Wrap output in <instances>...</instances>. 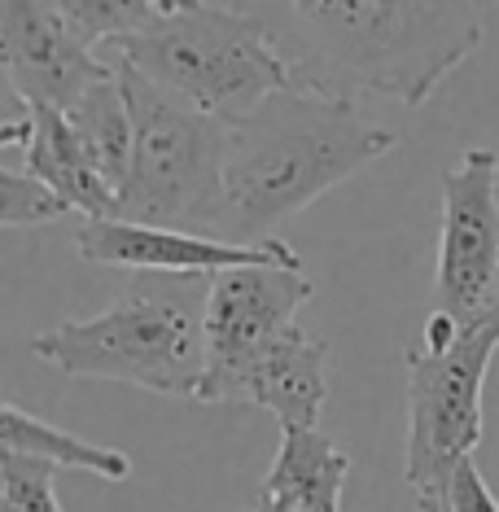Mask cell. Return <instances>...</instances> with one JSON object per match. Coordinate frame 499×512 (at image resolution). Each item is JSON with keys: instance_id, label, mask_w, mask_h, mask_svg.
I'll list each match as a JSON object with an SVG mask.
<instances>
[{"instance_id": "1", "label": "cell", "mask_w": 499, "mask_h": 512, "mask_svg": "<svg viewBox=\"0 0 499 512\" xmlns=\"http://www.w3.org/2000/svg\"><path fill=\"white\" fill-rule=\"evenodd\" d=\"M259 18L294 71L324 97L425 106L478 53L486 0H228Z\"/></svg>"}, {"instance_id": "2", "label": "cell", "mask_w": 499, "mask_h": 512, "mask_svg": "<svg viewBox=\"0 0 499 512\" xmlns=\"http://www.w3.org/2000/svg\"><path fill=\"white\" fill-rule=\"evenodd\" d=\"M394 145L399 136L368 119L359 101L307 88L272 92L263 106L228 123L224 193L211 237L263 246L276 224L373 167Z\"/></svg>"}, {"instance_id": "3", "label": "cell", "mask_w": 499, "mask_h": 512, "mask_svg": "<svg viewBox=\"0 0 499 512\" xmlns=\"http://www.w3.org/2000/svg\"><path fill=\"white\" fill-rule=\"evenodd\" d=\"M211 276H132L106 311L31 337V355L79 381L197 399L206 377Z\"/></svg>"}, {"instance_id": "4", "label": "cell", "mask_w": 499, "mask_h": 512, "mask_svg": "<svg viewBox=\"0 0 499 512\" xmlns=\"http://www.w3.org/2000/svg\"><path fill=\"white\" fill-rule=\"evenodd\" d=\"M110 62L132 66L149 84L189 101L193 110L232 123L272 97L298 88L289 62L259 18L232 5L197 0L110 44Z\"/></svg>"}, {"instance_id": "5", "label": "cell", "mask_w": 499, "mask_h": 512, "mask_svg": "<svg viewBox=\"0 0 499 512\" xmlns=\"http://www.w3.org/2000/svg\"><path fill=\"white\" fill-rule=\"evenodd\" d=\"M114 66H119L136 127L132 171H127V184L119 193V219L211 237L219 193H224L228 123L162 92L132 66Z\"/></svg>"}, {"instance_id": "6", "label": "cell", "mask_w": 499, "mask_h": 512, "mask_svg": "<svg viewBox=\"0 0 499 512\" xmlns=\"http://www.w3.org/2000/svg\"><path fill=\"white\" fill-rule=\"evenodd\" d=\"M499 351V311L486 316L447 351L408 346V451L403 482L421 512H447V486L482 442V386Z\"/></svg>"}, {"instance_id": "7", "label": "cell", "mask_w": 499, "mask_h": 512, "mask_svg": "<svg viewBox=\"0 0 499 512\" xmlns=\"http://www.w3.org/2000/svg\"><path fill=\"white\" fill-rule=\"evenodd\" d=\"M434 307L456 324L499 311V149H464L443 171V232L434 263Z\"/></svg>"}, {"instance_id": "8", "label": "cell", "mask_w": 499, "mask_h": 512, "mask_svg": "<svg viewBox=\"0 0 499 512\" xmlns=\"http://www.w3.org/2000/svg\"><path fill=\"white\" fill-rule=\"evenodd\" d=\"M316 294L303 263L232 267L211 276L206 302V377L197 403H211L228 377H237L259 351L298 324V311Z\"/></svg>"}, {"instance_id": "9", "label": "cell", "mask_w": 499, "mask_h": 512, "mask_svg": "<svg viewBox=\"0 0 499 512\" xmlns=\"http://www.w3.org/2000/svg\"><path fill=\"white\" fill-rule=\"evenodd\" d=\"M79 259L97 267H123L132 276H219L232 267H272V263H303L281 237L263 246H237L206 232L149 228L132 219H84L75 237Z\"/></svg>"}, {"instance_id": "10", "label": "cell", "mask_w": 499, "mask_h": 512, "mask_svg": "<svg viewBox=\"0 0 499 512\" xmlns=\"http://www.w3.org/2000/svg\"><path fill=\"white\" fill-rule=\"evenodd\" d=\"M0 71L31 106L71 110L92 84L114 75V62L88 49L49 0H0Z\"/></svg>"}, {"instance_id": "11", "label": "cell", "mask_w": 499, "mask_h": 512, "mask_svg": "<svg viewBox=\"0 0 499 512\" xmlns=\"http://www.w3.org/2000/svg\"><path fill=\"white\" fill-rule=\"evenodd\" d=\"M324 399H329V342L294 324L237 377H228L211 403L263 407L281 421V429H320Z\"/></svg>"}, {"instance_id": "12", "label": "cell", "mask_w": 499, "mask_h": 512, "mask_svg": "<svg viewBox=\"0 0 499 512\" xmlns=\"http://www.w3.org/2000/svg\"><path fill=\"white\" fill-rule=\"evenodd\" d=\"M22 158H27V176L44 184L66 211H79L84 219H119V193L110 189L97 162L88 158L66 110L36 106Z\"/></svg>"}, {"instance_id": "13", "label": "cell", "mask_w": 499, "mask_h": 512, "mask_svg": "<svg viewBox=\"0 0 499 512\" xmlns=\"http://www.w3.org/2000/svg\"><path fill=\"white\" fill-rule=\"evenodd\" d=\"M346 473H351V456L329 434L289 425L281 429V447L259 486V499L294 512H338Z\"/></svg>"}, {"instance_id": "14", "label": "cell", "mask_w": 499, "mask_h": 512, "mask_svg": "<svg viewBox=\"0 0 499 512\" xmlns=\"http://www.w3.org/2000/svg\"><path fill=\"white\" fill-rule=\"evenodd\" d=\"M75 136L84 141L88 158L97 162V171L106 176V184L114 193H123L127 171H132V145H136V127H132V106H127V92L119 79V66H114L110 79L92 84L84 97L66 110Z\"/></svg>"}, {"instance_id": "15", "label": "cell", "mask_w": 499, "mask_h": 512, "mask_svg": "<svg viewBox=\"0 0 499 512\" xmlns=\"http://www.w3.org/2000/svg\"><path fill=\"white\" fill-rule=\"evenodd\" d=\"M0 451H22V456H44L57 469H79V473H97L106 482H127L132 477V456L119 447H101L79 434H66L40 416L22 412V407L0 399Z\"/></svg>"}, {"instance_id": "16", "label": "cell", "mask_w": 499, "mask_h": 512, "mask_svg": "<svg viewBox=\"0 0 499 512\" xmlns=\"http://www.w3.org/2000/svg\"><path fill=\"white\" fill-rule=\"evenodd\" d=\"M49 5L88 49H110V44L145 31L149 22L189 9L197 0H49Z\"/></svg>"}, {"instance_id": "17", "label": "cell", "mask_w": 499, "mask_h": 512, "mask_svg": "<svg viewBox=\"0 0 499 512\" xmlns=\"http://www.w3.org/2000/svg\"><path fill=\"white\" fill-rule=\"evenodd\" d=\"M53 482H57L53 460L0 451V512H62Z\"/></svg>"}, {"instance_id": "18", "label": "cell", "mask_w": 499, "mask_h": 512, "mask_svg": "<svg viewBox=\"0 0 499 512\" xmlns=\"http://www.w3.org/2000/svg\"><path fill=\"white\" fill-rule=\"evenodd\" d=\"M66 215L71 211L44 184L31 180L27 171L0 167V228H36V224L66 219Z\"/></svg>"}, {"instance_id": "19", "label": "cell", "mask_w": 499, "mask_h": 512, "mask_svg": "<svg viewBox=\"0 0 499 512\" xmlns=\"http://www.w3.org/2000/svg\"><path fill=\"white\" fill-rule=\"evenodd\" d=\"M31 119H36V106L22 97V88L0 71V149L9 145H27L31 136Z\"/></svg>"}, {"instance_id": "20", "label": "cell", "mask_w": 499, "mask_h": 512, "mask_svg": "<svg viewBox=\"0 0 499 512\" xmlns=\"http://www.w3.org/2000/svg\"><path fill=\"white\" fill-rule=\"evenodd\" d=\"M447 512H499L495 491L486 486V477L478 473V464L464 460L456 477L447 486Z\"/></svg>"}, {"instance_id": "21", "label": "cell", "mask_w": 499, "mask_h": 512, "mask_svg": "<svg viewBox=\"0 0 499 512\" xmlns=\"http://www.w3.org/2000/svg\"><path fill=\"white\" fill-rule=\"evenodd\" d=\"M254 512H294V508H285V504H272V499H254Z\"/></svg>"}]
</instances>
